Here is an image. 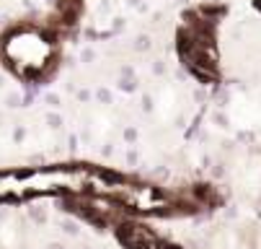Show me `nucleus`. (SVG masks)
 <instances>
[{"mask_svg": "<svg viewBox=\"0 0 261 249\" xmlns=\"http://www.w3.org/2000/svg\"><path fill=\"white\" fill-rule=\"evenodd\" d=\"M0 55L16 76L39 78L55 65V39L39 26H16L0 42Z\"/></svg>", "mask_w": 261, "mask_h": 249, "instance_id": "nucleus-1", "label": "nucleus"}, {"mask_svg": "<svg viewBox=\"0 0 261 249\" xmlns=\"http://www.w3.org/2000/svg\"><path fill=\"white\" fill-rule=\"evenodd\" d=\"M253 3H256V8H258V11H261V0H253Z\"/></svg>", "mask_w": 261, "mask_h": 249, "instance_id": "nucleus-2", "label": "nucleus"}]
</instances>
